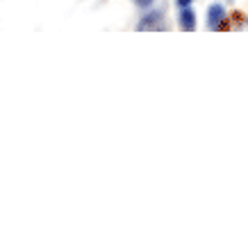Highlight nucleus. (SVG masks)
I'll return each mask as SVG.
<instances>
[{
    "mask_svg": "<svg viewBox=\"0 0 248 248\" xmlns=\"http://www.w3.org/2000/svg\"><path fill=\"white\" fill-rule=\"evenodd\" d=\"M178 21H180V28L185 32H194L196 30V14L191 7H182L180 14H178Z\"/></svg>",
    "mask_w": 248,
    "mask_h": 248,
    "instance_id": "obj_3",
    "label": "nucleus"
},
{
    "mask_svg": "<svg viewBox=\"0 0 248 248\" xmlns=\"http://www.w3.org/2000/svg\"><path fill=\"white\" fill-rule=\"evenodd\" d=\"M137 5H139V7H151L153 2H155V0H135Z\"/></svg>",
    "mask_w": 248,
    "mask_h": 248,
    "instance_id": "obj_5",
    "label": "nucleus"
},
{
    "mask_svg": "<svg viewBox=\"0 0 248 248\" xmlns=\"http://www.w3.org/2000/svg\"><path fill=\"white\" fill-rule=\"evenodd\" d=\"M191 2H194V0H175L178 9H182V7H191Z\"/></svg>",
    "mask_w": 248,
    "mask_h": 248,
    "instance_id": "obj_4",
    "label": "nucleus"
},
{
    "mask_svg": "<svg viewBox=\"0 0 248 248\" xmlns=\"http://www.w3.org/2000/svg\"><path fill=\"white\" fill-rule=\"evenodd\" d=\"M159 28H162V14H159V12L146 14L141 21L137 23V30H141V32H146V30H159Z\"/></svg>",
    "mask_w": 248,
    "mask_h": 248,
    "instance_id": "obj_2",
    "label": "nucleus"
},
{
    "mask_svg": "<svg viewBox=\"0 0 248 248\" xmlns=\"http://www.w3.org/2000/svg\"><path fill=\"white\" fill-rule=\"evenodd\" d=\"M223 18H226V9H223V5H221V2L210 5V9H207V28H210V30H218L221 23H223Z\"/></svg>",
    "mask_w": 248,
    "mask_h": 248,
    "instance_id": "obj_1",
    "label": "nucleus"
}]
</instances>
